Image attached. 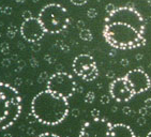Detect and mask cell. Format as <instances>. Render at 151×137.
<instances>
[{"label": "cell", "mask_w": 151, "mask_h": 137, "mask_svg": "<svg viewBox=\"0 0 151 137\" xmlns=\"http://www.w3.org/2000/svg\"><path fill=\"white\" fill-rule=\"evenodd\" d=\"M91 116H92L93 119H98V118H100V116H101V113H100L99 109L94 108V109L91 110Z\"/></svg>", "instance_id": "23"}, {"label": "cell", "mask_w": 151, "mask_h": 137, "mask_svg": "<svg viewBox=\"0 0 151 137\" xmlns=\"http://www.w3.org/2000/svg\"><path fill=\"white\" fill-rule=\"evenodd\" d=\"M94 99H96V94H94L93 91H89V92H87V94L85 95V102L88 103V104L92 103L93 101H94Z\"/></svg>", "instance_id": "15"}, {"label": "cell", "mask_w": 151, "mask_h": 137, "mask_svg": "<svg viewBox=\"0 0 151 137\" xmlns=\"http://www.w3.org/2000/svg\"><path fill=\"white\" fill-rule=\"evenodd\" d=\"M0 52L3 54V55H8L10 53V46L6 42H3L1 45H0Z\"/></svg>", "instance_id": "16"}, {"label": "cell", "mask_w": 151, "mask_h": 137, "mask_svg": "<svg viewBox=\"0 0 151 137\" xmlns=\"http://www.w3.org/2000/svg\"><path fill=\"white\" fill-rule=\"evenodd\" d=\"M22 96L11 85L0 82V131L16 122L22 113Z\"/></svg>", "instance_id": "3"}, {"label": "cell", "mask_w": 151, "mask_h": 137, "mask_svg": "<svg viewBox=\"0 0 151 137\" xmlns=\"http://www.w3.org/2000/svg\"><path fill=\"white\" fill-rule=\"evenodd\" d=\"M72 69L76 75L85 82H92L99 75L96 60L89 54H81L73 60Z\"/></svg>", "instance_id": "7"}, {"label": "cell", "mask_w": 151, "mask_h": 137, "mask_svg": "<svg viewBox=\"0 0 151 137\" xmlns=\"http://www.w3.org/2000/svg\"><path fill=\"white\" fill-rule=\"evenodd\" d=\"M109 94L117 102H128L135 95L131 85L125 77H118L114 79L109 86Z\"/></svg>", "instance_id": "10"}, {"label": "cell", "mask_w": 151, "mask_h": 137, "mask_svg": "<svg viewBox=\"0 0 151 137\" xmlns=\"http://www.w3.org/2000/svg\"><path fill=\"white\" fill-rule=\"evenodd\" d=\"M29 63H30V65H31L32 67H37L39 65V61L35 58V57H32V58H30Z\"/></svg>", "instance_id": "25"}, {"label": "cell", "mask_w": 151, "mask_h": 137, "mask_svg": "<svg viewBox=\"0 0 151 137\" xmlns=\"http://www.w3.org/2000/svg\"><path fill=\"white\" fill-rule=\"evenodd\" d=\"M142 58V54H138V55L136 56V59H137V60H140Z\"/></svg>", "instance_id": "37"}, {"label": "cell", "mask_w": 151, "mask_h": 137, "mask_svg": "<svg viewBox=\"0 0 151 137\" xmlns=\"http://www.w3.org/2000/svg\"><path fill=\"white\" fill-rule=\"evenodd\" d=\"M133 130L127 124L123 123H116L111 124V131L108 137H135Z\"/></svg>", "instance_id": "12"}, {"label": "cell", "mask_w": 151, "mask_h": 137, "mask_svg": "<svg viewBox=\"0 0 151 137\" xmlns=\"http://www.w3.org/2000/svg\"><path fill=\"white\" fill-rule=\"evenodd\" d=\"M0 35H1V34H0Z\"/></svg>", "instance_id": "43"}, {"label": "cell", "mask_w": 151, "mask_h": 137, "mask_svg": "<svg viewBox=\"0 0 151 137\" xmlns=\"http://www.w3.org/2000/svg\"><path fill=\"white\" fill-rule=\"evenodd\" d=\"M106 76H107V77H109V78H113V77H114V73H113V72H108Z\"/></svg>", "instance_id": "34"}, {"label": "cell", "mask_w": 151, "mask_h": 137, "mask_svg": "<svg viewBox=\"0 0 151 137\" xmlns=\"http://www.w3.org/2000/svg\"><path fill=\"white\" fill-rule=\"evenodd\" d=\"M103 37L111 47L117 49H133L146 44L144 33H140L134 27L121 23L105 24Z\"/></svg>", "instance_id": "2"}, {"label": "cell", "mask_w": 151, "mask_h": 137, "mask_svg": "<svg viewBox=\"0 0 151 137\" xmlns=\"http://www.w3.org/2000/svg\"><path fill=\"white\" fill-rule=\"evenodd\" d=\"M76 27L78 28V29H84L85 28V23L83 21H78L77 22V24H76Z\"/></svg>", "instance_id": "30"}, {"label": "cell", "mask_w": 151, "mask_h": 137, "mask_svg": "<svg viewBox=\"0 0 151 137\" xmlns=\"http://www.w3.org/2000/svg\"><path fill=\"white\" fill-rule=\"evenodd\" d=\"M100 101H101L102 104L106 105V104H108V103H109V101H111V98H109L108 95H102Z\"/></svg>", "instance_id": "24"}, {"label": "cell", "mask_w": 151, "mask_h": 137, "mask_svg": "<svg viewBox=\"0 0 151 137\" xmlns=\"http://www.w3.org/2000/svg\"><path fill=\"white\" fill-rule=\"evenodd\" d=\"M122 111L124 113L125 115H131L132 114V109L129 106H125V107H123V109H122Z\"/></svg>", "instance_id": "29"}, {"label": "cell", "mask_w": 151, "mask_h": 137, "mask_svg": "<svg viewBox=\"0 0 151 137\" xmlns=\"http://www.w3.org/2000/svg\"><path fill=\"white\" fill-rule=\"evenodd\" d=\"M0 12H1V13H3V14L10 15L12 13V8H11V6H1V8H0Z\"/></svg>", "instance_id": "20"}, {"label": "cell", "mask_w": 151, "mask_h": 137, "mask_svg": "<svg viewBox=\"0 0 151 137\" xmlns=\"http://www.w3.org/2000/svg\"><path fill=\"white\" fill-rule=\"evenodd\" d=\"M22 17H23L24 21H26V19H30V18H32L33 16H32L31 11H29V10H26V11L23 12V14H22Z\"/></svg>", "instance_id": "21"}, {"label": "cell", "mask_w": 151, "mask_h": 137, "mask_svg": "<svg viewBox=\"0 0 151 137\" xmlns=\"http://www.w3.org/2000/svg\"><path fill=\"white\" fill-rule=\"evenodd\" d=\"M149 6H151V0H149Z\"/></svg>", "instance_id": "41"}, {"label": "cell", "mask_w": 151, "mask_h": 137, "mask_svg": "<svg viewBox=\"0 0 151 137\" xmlns=\"http://www.w3.org/2000/svg\"><path fill=\"white\" fill-rule=\"evenodd\" d=\"M111 123L107 120L98 118L88 121L81 126L79 137H108Z\"/></svg>", "instance_id": "8"}, {"label": "cell", "mask_w": 151, "mask_h": 137, "mask_svg": "<svg viewBox=\"0 0 151 137\" xmlns=\"http://www.w3.org/2000/svg\"><path fill=\"white\" fill-rule=\"evenodd\" d=\"M117 8L115 6V4H113V3H108V4H106V6H105V11H106L107 14H111Z\"/></svg>", "instance_id": "18"}, {"label": "cell", "mask_w": 151, "mask_h": 137, "mask_svg": "<svg viewBox=\"0 0 151 137\" xmlns=\"http://www.w3.org/2000/svg\"><path fill=\"white\" fill-rule=\"evenodd\" d=\"M31 48H32V50H33V52H39V50H40V48H41V46H40V44L32 43Z\"/></svg>", "instance_id": "28"}, {"label": "cell", "mask_w": 151, "mask_h": 137, "mask_svg": "<svg viewBox=\"0 0 151 137\" xmlns=\"http://www.w3.org/2000/svg\"><path fill=\"white\" fill-rule=\"evenodd\" d=\"M46 89L52 93L68 100L75 93L77 85L71 74L65 72H57L48 78Z\"/></svg>", "instance_id": "6"}, {"label": "cell", "mask_w": 151, "mask_h": 137, "mask_svg": "<svg viewBox=\"0 0 151 137\" xmlns=\"http://www.w3.org/2000/svg\"><path fill=\"white\" fill-rule=\"evenodd\" d=\"M120 63H121L122 67H127V65L129 64V60H128V59H122Z\"/></svg>", "instance_id": "32"}, {"label": "cell", "mask_w": 151, "mask_h": 137, "mask_svg": "<svg viewBox=\"0 0 151 137\" xmlns=\"http://www.w3.org/2000/svg\"><path fill=\"white\" fill-rule=\"evenodd\" d=\"M124 77L129 82V84L131 85L135 94L142 93L151 87V78L145 71L140 70V69L129 71Z\"/></svg>", "instance_id": "11"}, {"label": "cell", "mask_w": 151, "mask_h": 137, "mask_svg": "<svg viewBox=\"0 0 151 137\" xmlns=\"http://www.w3.org/2000/svg\"><path fill=\"white\" fill-rule=\"evenodd\" d=\"M70 1L74 6H84L88 2V0H70Z\"/></svg>", "instance_id": "22"}, {"label": "cell", "mask_w": 151, "mask_h": 137, "mask_svg": "<svg viewBox=\"0 0 151 137\" xmlns=\"http://www.w3.org/2000/svg\"><path fill=\"white\" fill-rule=\"evenodd\" d=\"M79 38H81V40H84V41H87V42L91 41L93 39L92 32L89 29H87V28H84V29H81V31H79Z\"/></svg>", "instance_id": "13"}, {"label": "cell", "mask_w": 151, "mask_h": 137, "mask_svg": "<svg viewBox=\"0 0 151 137\" xmlns=\"http://www.w3.org/2000/svg\"><path fill=\"white\" fill-rule=\"evenodd\" d=\"M39 21L46 33L57 34L65 30L70 24L68 10L59 3H48L41 9Z\"/></svg>", "instance_id": "4"}, {"label": "cell", "mask_w": 151, "mask_h": 137, "mask_svg": "<svg viewBox=\"0 0 151 137\" xmlns=\"http://www.w3.org/2000/svg\"><path fill=\"white\" fill-rule=\"evenodd\" d=\"M146 137H151V131H150V132H149L148 134H147V136H146Z\"/></svg>", "instance_id": "39"}, {"label": "cell", "mask_w": 151, "mask_h": 137, "mask_svg": "<svg viewBox=\"0 0 151 137\" xmlns=\"http://www.w3.org/2000/svg\"><path fill=\"white\" fill-rule=\"evenodd\" d=\"M87 16L89 18H91V19H93V18H96L98 16V11L96 9H89L87 11Z\"/></svg>", "instance_id": "17"}, {"label": "cell", "mask_w": 151, "mask_h": 137, "mask_svg": "<svg viewBox=\"0 0 151 137\" xmlns=\"http://www.w3.org/2000/svg\"><path fill=\"white\" fill-rule=\"evenodd\" d=\"M78 115H79L78 109H73L72 110V116L73 117H78Z\"/></svg>", "instance_id": "33"}, {"label": "cell", "mask_w": 151, "mask_h": 137, "mask_svg": "<svg viewBox=\"0 0 151 137\" xmlns=\"http://www.w3.org/2000/svg\"><path fill=\"white\" fill-rule=\"evenodd\" d=\"M45 59L47 60V62H48V63H52V62L55 61V59H52L50 55H46V56H45Z\"/></svg>", "instance_id": "31"}, {"label": "cell", "mask_w": 151, "mask_h": 137, "mask_svg": "<svg viewBox=\"0 0 151 137\" xmlns=\"http://www.w3.org/2000/svg\"><path fill=\"white\" fill-rule=\"evenodd\" d=\"M20 35L29 43H37L46 33L38 17H32L24 21L19 28Z\"/></svg>", "instance_id": "9"}, {"label": "cell", "mask_w": 151, "mask_h": 137, "mask_svg": "<svg viewBox=\"0 0 151 137\" xmlns=\"http://www.w3.org/2000/svg\"><path fill=\"white\" fill-rule=\"evenodd\" d=\"M14 1L16 3H24L25 1H26V0H14Z\"/></svg>", "instance_id": "36"}, {"label": "cell", "mask_w": 151, "mask_h": 137, "mask_svg": "<svg viewBox=\"0 0 151 137\" xmlns=\"http://www.w3.org/2000/svg\"><path fill=\"white\" fill-rule=\"evenodd\" d=\"M3 137H12V136H11V134H6Z\"/></svg>", "instance_id": "38"}, {"label": "cell", "mask_w": 151, "mask_h": 137, "mask_svg": "<svg viewBox=\"0 0 151 137\" xmlns=\"http://www.w3.org/2000/svg\"><path fill=\"white\" fill-rule=\"evenodd\" d=\"M135 137H140V136H135Z\"/></svg>", "instance_id": "42"}, {"label": "cell", "mask_w": 151, "mask_h": 137, "mask_svg": "<svg viewBox=\"0 0 151 137\" xmlns=\"http://www.w3.org/2000/svg\"><path fill=\"white\" fill-rule=\"evenodd\" d=\"M38 1H39V0H33V2H35V3L38 2Z\"/></svg>", "instance_id": "40"}, {"label": "cell", "mask_w": 151, "mask_h": 137, "mask_svg": "<svg viewBox=\"0 0 151 137\" xmlns=\"http://www.w3.org/2000/svg\"><path fill=\"white\" fill-rule=\"evenodd\" d=\"M17 33V28L15 26H10L8 27V29H6V35H8V38L10 39H13L16 35Z\"/></svg>", "instance_id": "14"}, {"label": "cell", "mask_w": 151, "mask_h": 137, "mask_svg": "<svg viewBox=\"0 0 151 137\" xmlns=\"http://www.w3.org/2000/svg\"><path fill=\"white\" fill-rule=\"evenodd\" d=\"M121 23L134 27L136 30L145 34V19L136 9L132 6L117 8L111 14H108L105 18V24Z\"/></svg>", "instance_id": "5"}, {"label": "cell", "mask_w": 151, "mask_h": 137, "mask_svg": "<svg viewBox=\"0 0 151 137\" xmlns=\"http://www.w3.org/2000/svg\"><path fill=\"white\" fill-rule=\"evenodd\" d=\"M46 79H47V73L46 72H42V73L40 74V76H39L38 82L39 84H43V82H46ZM47 80H48V79H47Z\"/></svg>", "instance_id": "19"}, {"label": "cell", "mask_w": 151, "mask_h": 137, "mask_svg": "<svg viewBox=\"0 0 151 137\" xmlns=\"http://www.w3.org/2000/svg\"><path fill=\"white\" fill-rule=\"evenodd\" d=\"M2 65L4 67H10V65H11V59H9V58L3 59V60H2Z\"/></svg>", "instance_id": "27"}, {"label": "cell", "mask_w": 151, "mask_h": 137, "mask_svg": "<svg viewBox=\"0 0 151 137\" xmlns=\"http://www.w3.org/2000/svg\"><path fill=\"white\" fill-rule=\"evenodd\" d=\"M37 137H60L58 135L56 134H52V133H42V134L38 135Z\"/></svg>", "instance_id": "26"}, {"label": "cell", "mask_w": 151, "mask_h": 137, "mask_svg": "<svg viewBox=\"0 0 151 137\" xmlns=\"http://www.w3.org/2000/svg\"><path fill=\"white\" fill-rule=\"evenodd\" d=\"M15 82H16V85H22V79L16 78V79H15Z\"/></svg>", "instance_id": "35"}, {"label": "cell", "mask_w": 151, "mask_h": 137, "mask_svg": "<svg viewBox=\"0 0 151 137\" xmlns=\"http://www.w3.org/2000/svg\"><path fill=\"white\" fill-rule=\"evenodd\" d=\"M31 114L45 126H57L69 114L68 100L46 90L41 91L31 101Z\"/></svg>", "instance_id": "1"}]
</instances>
